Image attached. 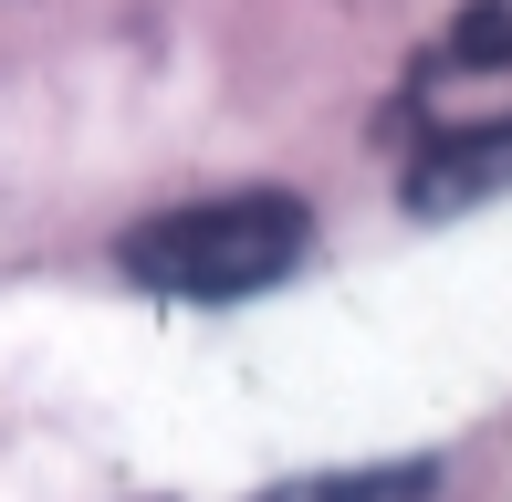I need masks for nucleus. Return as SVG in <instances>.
<instances>
[{
	"instance_id": "f257e3e1",
	"label": "nucleus",
	"mask_w": 512,
	"mask_h": 502,
	"mask_svg": "<svg viewBox=\"0 0 512 502\" xmlns=\"http://www.w3.org/2000/svg\"><path fill=\"white\" fill-rule=\"evenodd\" d=\"M314 220L304 199L283 189H230V199H189V210H157L126 231V283L168 293V304H241V293H272L293 262H304Z\"/></svg>"
},
{
	"instance_id": "f03ea898",
	"label": "nucleus",
	"mask_w": 512,
	"mask_h": 502,
	"mask_svg": "<svg viewBox=\"0 0 512 502\" xmlns=\"http://www.w3.org/2000/svg\"><path fill=\"white\" fill-rule=\"evenodd\" d=\"M502 189H512V116H502V126H450V136H429L418 168H408V210H418V220L481 210V199H502Z\"/></svg>"
},
{
	"instance_id": "7ed1b4c3",
	"label": "nucleus",
	"mask_w": 512,
	"mask_h": 502,
	"mask_svg": "<svg viewBox=\"0 0 512 502\" xmlns=\"http://www.w3.org/2000/svg\"><path fill=\"white\" fill-rule=\"evenodd\" d=\"M262 502H429V461H398V471H314V482H283Z\"/></svg>"
},
{
	"instance_id": "20e7f679",
	"label": "nucleus",
	"mask_w": 512,
	"mask_h": 502,
	"mask_svg": "<svg viewBox=\"0 0 512 502\" xmlns=\"http://www.w3.org/2000/svg\"><path fill=\"white\" fill-rule=\"evenodd\" d=\"M502 63H512V11H471L439 42V74H502Z\"/></svg>"
}]
</instances>
